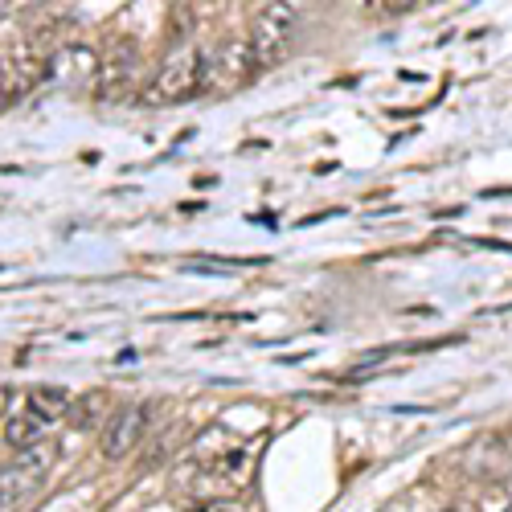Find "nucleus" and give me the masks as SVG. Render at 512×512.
I'll list each match as a JSON object with an SVG mask.
<instances>
[{
    "instance_id": "2",
    "label": "nucleus",
    "mask_w": 512,
    "mask_h": 512,
    "mask_svg": "<svg viewBox=\"0 0 512 512\" xmlns=\"http://www.w3.org/2000/svg\"><path fill=\"white\" fill-rule=\"evenodd\" d=\"M201 91H205V50L189 46V50H173L160 62L156 78L144 87V103L168 107V103H185Z\"/></svg>"
},
{
    "instance_id": "1",
    "label": "nucleus",
    "mask_w": 512,
    "mask_h": 512,
    "mask_svg": "<svg viewBox=\"0 0 512 512\" xmlns=\"http://www.w3.org/2000/svg\"><path fill=\"white\" fill-rule=\"evenodd\" d=\"M50 70V41L41 33H29L21 41H9L0 50V99L13 103L21 95H29Z\"/></svg>"
},
{
    "instance_id": "6",
    "label": "nucleus",
    "mask_w": 512,
    "mask_h": 512,
    "mask_svg": "<svg viewBox=\"0 0 512 512\" xmlns=\"http://www.w3.org/2000/svg\"><path fill=\"white\" fill-rule=\"evenodd\" d=\"M254 70H259V62L250 54V41H230V46H222L218 54H205V91L218 87V82L242 87Z\"/></svg>"
},
{
    "instance_id": "5",
    "label": "nucleus",
    "mask_w": 512,
    "mask_h": 512,
    "mask_svg": "<svg viewBox=\"0 0 512 512\" xmlns=\"http://www.w3.org/2000/svg\"><path fill=\"white\" fill-rule=\"evenodd\" d=\"M148 431V406H119L107 426H103V439H99V451L107 459H123V455H132L136 443L144 439Z\"/></svg>"
},
{
    "instance_id": "4",
    "label": "nucleus",
    "mask_w": 512,
    "mask_h": 512,
    "mask_svg": "<svg viewBox=\"0 0 512 512\" xmlns=\"http://www.w3.org/2000/svg\"><path fill=\"white\" fill-rule=\"evenodd\" d=\"M295 25H300V13H295L291 5H267L259 9V17H254V29H250V54L259 66H275L287 46H291V33Z\"/></svg>"
},
{
    "instance_id": "8",
    "label": "nucleus",
    "mask_w": 512,
    "mask_h": 512,
    "mask_svg": "<svg viewBox=\"0 0 512 512\" xmlns=\"http://www.w3.org/2000/svg\"><path fill=\"white\" fill-rule=\"evenodd\" d=\"M99 406H107V394H103V390H95L91 398H82V402L74 406V410H78V414H74V422H78V426H91V422L103 414Z\"/></svg>"
},
{
    "instance_id": "3",
    "label": "nucleus",
    "mask_w": 512,
    "mask_h": 512,
    "mask_svg": "<svg viewBox=\"0 0 512 512\" xmlns=\"http://www.w3.org/2000/svg\"><path fill=\"white\" fill-rule=\"evenodd\" d=\"M54 459H58V447L41 439L37 447L21 451V459L0 467V512H21L46 484Z\"/></svg>"
},
{
    "instance_id": "7",
    "label": "nucleus",
    "mask_w": 512,
    "mask_h": 512,
    "mask_svg": "<svg viewBox=\"0 0 512 512\" xmlns=\"http://www.w3.org/2000/svg\"><path fill=\"white\" fill-rule=\"evenodd\" d=\"M66 410H70V398H66V390H58V386H37V390H29V398H25V414H29L33 422H41V426H54L58 418H66Z\"/></svg>"
},
{
    "instance_id": "9",
    "label": "nucleus",
    "mask_w": 512,
    "mask_h": 512,
    "mask_svg": "<svg viewBox=\"0 0 512 512\" xmlns=\"http://www.w3.org/2000/svg\"><path fill=\"white\" fill-rule=\"evenodd\" d=\"M197 512H242V508H234V504H209V508H197Z\"/></svg>"
}]
</instances>
